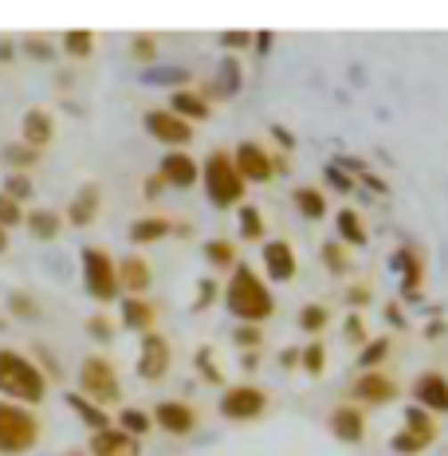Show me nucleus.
<instances>
[{"label": "nucleus", "instance_id": "1", "mask_svg": "<svg viewBox=\"0 0 448 456\" xmlns=\"http://www.w3.org/2000/svg\"><path fill=\"white\" fill-rule=\"evenodd\" d=\"M224 299H228V311H232L240 322H248V327L272 319V311H275L272 291L264 288V280L248 268V264H236V268H232V280H228Z\"/></svg>", "mask_w": 448, "mask_h": 456}, {"label": "nucleus", "instance_id": "2", "mask_svg": "<svg viewBox=\"0 0 448 456\" xmlns=\"http://www.w3.org/2000/svg\"><path fill=\"white\" fill-rule=\"evenodd\" d=\"M0 394L12 405H40L47 394V378L32 358L16 354V350H0Z\"/></svg>", "mask_w": 448, "mask_h": 456}, {"label": "nucleus", "instance_id": "3", "mask_svg": "<svg viewBox=\"0 0 448 456\" xmlns=\"http://www.w3.org/2000/svg\"><path fill=\"white\" fill-rule=\"evenodd\" d=\"M201 177H205V193H208V201H213L216 208H232V205H240V197H244V177L236 174L232 154H228V150H213V154L205 158Z\"/></svg>", "mask_w": 448, "mask_h": 456}, {"label": "nucleus", "instance_id": "4", "mask_svg": "<svg viewBox=\"0 0 448 456\" xmlns=\"http://www.w3.org/2000/svg\"><path fill=\"white\" fill-rule=\"evenodd\" d=\"M36 441H40V421L24 405L0 402V452L20 456L28 449H36Z\"/></svg>", "mask_w": 448, "mask_h": 456}, {"label": "nucleus", "instance_id": "5", "mask_svg": "<svg viewBox=\"0 0 448 456\" xmlns=\"http://www.w3.org/2000/svg\"><path fill=\"white\" fill-rule=\"evenodd\" d=\"M83 288L99 303H110L118 296V264L107 248H83Z\"/></svg>", "mask_w": 448, "mask_h": 456}, {"label": "nucleus", "instance_id": "6", "mask_svg": "<svg viewBox=\"0 0 448 456\" xmlns=\"http://www.w3.org/2000/svg\"><path fill=\"white\" fill-rule=\"evenodd\" d=\"M79 394L99 405V410L102 405H114L122 397L118 374H114V366L107 358H87V362L79 366Z\"/></svg>", "mask_w": 448, "mask_h": 456}, {"label": "nucleus", "instance_id": "7", "mask_svg": "<svg viewBox=\"0 0 448 456\" xmlns=\"http://www.w3.org/2000/svg\"><path fill=\"white\" fill-rule=\"evenodd\" d=\"M268 410V394L260 386H228L221 397V413L228 421H256Z\"/></svg>", "mask_w": 448, "mask_h": 456}, {"label": "nucleus", "instance_id": "8", "mask_svg": "<svg viewBox=\"0 0 448 456\" xmlns=\"http://www.w3.org/2000/svg\"><path fill=\"white\" fill-rule=\"evenodd\" d=\"M232 166H236V174H240L244 182H268V177L275 174L272 154L260 146V142H240L236 154H232Z\"/></svg>", "mask_w": 448, "mask_h": 456}, {"label": "nucleus", "instance_id": "9", "mask_svg": "<svg viewBox=\"0 0 448 456\" xmlns=\"http://www.w3.org/2000/svg\"><path fill=\"white\" fill-rule=\"evenodd\" d=\"M166 374H169V342L161 338L158 330H150V335H142L138 378H146V382H161Z\"/></svg>", "mask_w": 448, "mask_h": 456}, {"label": "nucleus", "instance_id": "10", "mask_svg": "<svg viewBox=\"0 0 448 456\" xmlns=\"http://www.w3.org/2000/svg\"><path fill=\"white\" fill-rule=\"evenodd\" d=\"M142 122H146L150 138L166 142V146H189V138H193V126L185 118H177L174 110H150Z\"/></svg>", "mask_w": 448, "mask_h": 456}, {"label": "nucleus", "instance_id": "11", "mask_svg": "<svg viewBox=\"0 0 448 456\" xmlns=\"http://www.w3.org/2000/svg\"><path fill=\"white\" fill-rule=\"evenodd\" d=\"M154 272L142 256H122L118 260V291H126V299H142V291H150Z\"/></svg>", "mask_w": 448, "mask_h": 456}, {"label": "nucleus", "instance_id": "12", "mask_svg": "<svg viewBox=\"0 0 448 456\" xmlns=\"http://www.w3.org/2000/svg\"><path fill=\"white\" fill-rule=\"evenodd\" d=\"M154 425H161L169 436H185L197 429V410L189 402H161L154 410Z\"/></svg>", "mask_w": 448, "mask_h": 456}, {"label": "nucleus", "instance_id": "13", "mask_svg": "<svg viewBox=\"0 0 448 456\" xmlns=\"http://www.w3.org/2000/svg\"><path fill=\"white\" fill-rule=\"evenodd\" d=\"M201 177V166H197L193 158L185 154V150H169L166 158H161V182L174 185V189H189Z\"/></svg>", "mask_w": 448, "mask_h": 456}, {"label": "nucleus", "instance_id": "14", "mask_svg": "<svg viewBox=\"0 0 448 456\" xmlns=\"http://www.w3.org/2000/svg\"><path fill=\"white\" fill-rule=\"evenodd\" d=\"M413 397H417V405H421V410L448 413V378H444V374H436V370H428V374L417 378Z\"/></svg>", "mask_w": 448, "mask_h": 456}, {"label": "nucleus", "instance_id": "15", "mask_svg": "<svg viewBox=\"0 0 448 456\" xmlns=\"http://www.w3.org/2000/svg\"><path fill=\"white\" fill-rule=\"evenodd\" d=\"M264 268H268V275L272 280H280V283L295 280V272H299V264H295V248L288 240L264 244Z\"/></svg>", "mask_w": 448, "mask_h": 456}, {"label": "nucleus", "instance_id": "16", "mask_svg": "<svg viewBox=\"0 0 448 456\" xmlns=\"http://www.w3.org/2000/svg\"><path fill=\"white\" fill-rule=\"evenodd\" d=\"M138 441L130 433H122V429H102V433H94L91 436V456H138Z\"/></svg>", "mask_w": 448, "mask_h": 456}, {"label": "nucleus", "instance_id": "17", "mask_svg": "<svg viewBox=\"0 0 448 456\" xmlns=\"http://www.w3.org/2000/svg\"><path fill=\"white\" fill-rule=\"evenodd\" d=\"M330 429H335L338 441L358 444L362 436H366V417H362L358 405H338V410L330 413Z\"/></svg>", "mask_w": 448, "mask_h": 456}, {"label": "nucleus", "instance_id": "18", "mask_svg": "<svg viewBox=\"0 0 448 456\" xmlns=\"http://www.w3.org/2000/svg\"><path fill=\"white\" fill-rule=\"evenodd\" d=\"M354 394L362 397V402H370V405H386V402H394L397 397V386H394V378H386V374H362L358 382H354Z\"/></svg>", "mask_w": 448, "mask_h": 456}, {"label": "nucleus", "instance_id": "19", "mask_svg": "<svg viewBox=\"0 0 448 456\" xmlns=\"http://www.w3.org/2000/svg\"><path fill=\"white\" fill-rule=\"evenodd\" d=\"M158 322V307L146 299H122V327L130 330H142V335H150Z\"/></svg>", "mask_w": 448, "mask_h": 456}, {"label": "nucleus", "instance_id": "20", "mask_svg": "<svg viewBox=\"0 0 448 456\" xmlns=\"http://www.w3.org/2000/svg\"><path fill=\"white\" fill-rule=\"evenodd\" d=\"M20 126H24V142L32 150H44L47 142H52V134H55V122H52V114L47 110H28Z\"/></svg>", "mask_w": 448, "mask_h": 456}, {"label": "nucleus", "instance_id": "21", "mask_svg": "<svg viewBox=\"0 0 448 456\" xmlns=\"http://www.w3.org/2000/svg\"><path fill=\"white\" fill-rule=\"evenodd\" d=\"M94 216H99V185H83L79 193H75L71 208H68V221L75 228H87Z\"/></svg>", "mask_w": 448, "mask_h": 456}, {"label": "nucleus", "instance_id": "22", "mask_svg": "<svg viewBox=\"0 0 448 456\" xmlns=\"http://www.w3.org/2000/svg\"><path fill=\"white\" fill-rule=\"evenodd\" d=\"M63 228V216L55 213V208H32L28 213V232L40 236V240H55Z\"/></svg>", "mask_w": 448, "mask_h": 456}, {"label": "nucleus", "instance_id": "23", "mask_svg": "<svg viewBox=\"0 0 448 456\" xmlns=\"http://www.w3.org/2000/svg\"><path fill=\"white\" fill-rule=\"evenodd\" d=\"M68 405L75 413H79V421L83 425H91L94 433H102V429H110V417H107V410H99L94 402H87L83 394H68Z\"/></svg>", "mask_w": 448, "mask_h": 456}, {"label": "nucleus", "instance_id": "24", "mask_svg": "<svg viewBox=\"0 0 448 456\" xmlns=\"http://www.w3.org/2000/svg\"><path fill=\"white\" fill-rule=\"evenodd\" d=\"M169 224L166 216H142V221H134V228H130V240L134 244H154L161 240V236H169Z\"/></svg>", "mask_w": 448, "mask_h": 456}, {"label": "nucleus", "instance_id": "25", "mask_svg": "<svg viewBox=\"0 0 448 456\" xmlns=\"http://www.w3.org/2000/svg\"><path fill=\"white\" fill-rule=\"evenodd\" d=\"M169 102H174L169 110H174L177 118H185V122L189 118H208V102L201 99V94H193V91H177Z\"/></svg>", "mask_w": 448, "mask_h": 456}, {"label": "nucleus", "instance_id": "26", "mask_svg": "<svg viewBox=\"0 0 448 456\" xmlns=\"http://www.w3.org/2000/svg\"><path fill=\"white\" fill-rule=\"evenodd\" d=\"M36 158H40V150H32L28 142H12V146H4V161L12 166V174H28V166H36Z\"/></svg>", "mask_w": 448, "mask_h": 456}, {"label": "nucleus", "instance_id": "27", "mask_svg": "<svg viewBox=\"0 0 448 456\" xmlns=\"http://www.w3.org/2000/svg\"><path fill=\"white\" fill-rule=\"evenodd\" d=\"M338 232L346 244H366V224H362V216L354 208H342L338 213Z\"/></svg>", "mask_w": 448, "mask_h": 456}, {"label": "nucleus", "instance_id": "28", "mask_svg": "<svg viewBox=\"0 0 448 456\" xmlns=\"http://www.w3.org/2000/svg\"><path fill=\"white\" fill-rule=\"evenodd\" d=\"M63 52L75 55V60H87V55L94 52V36L87 32V28H71V32L63 36Z\"/></svg>", "mask_w": 448, "mask_h": 456}, {"label": "nucleus", "instance_id": "29", "mask_svg": "<svg viewBox=\"0 0 448 456\" xmlns=\"http://www.w3.org/2000/svg\"><path fill=\"white\" fill-rule=\"evenodd\" d=\"M295 205H299V213L311 216V221H319V216L327 213V197H322L319 189H299V193H295Z\"/></svg>", "mask_w": 448, "mask_h": 456}, {"label": "nucleus", "instance_id": "30", "mask_svg": "<svg viewBox=\"0 0 448 456\" xmlns=\"http://www.w3.org/2000/svg\"><path fill=\"white\" fill-rule=\"evenodd\" d=\"M405 429L409 433H417L421 441H433L436 436V425H433V417H428L421 405H413V410H405Z\"/></svg>", "mask_w": 448, "mask_h": 456}, {"label": "nucleus", "instance_id": "31", "mask_svg": "<svg viewBox=\"0 0 448 456\" xmlns=\"http://www.w3.org/2000/svg\"><path fill=\"white\" fill-rule=\"evenodd\" d=\"M150 425H154V417H150L146 410H122V413H118V429H122V433H130L134 441L150 429Z\"/></svg>", "mask_w": 448, "mask_h": 456}, {"label": "nucleus", "instance_id": "32", "mask_svg": "<svg viewBox=\"0 0 448 456\" xmlns=\"http://www.w3.org/2000/svg\"><path fill=\"white\" fill-rule=\"evenodd\" d=\"M205 260L216 264V268H236V248H232V240H208V244H205Z\"/></svg>", "mask_w": 448, "mask_h": 456}, {"label": "nucleus", "instance_id": "33", "mask_svg": "<svg viewBox=\"0 0 448 456\" xmlns=\"http://www.w3.org/2000/svg\"><path fill=\"white\" fill-rule=\"evenodd\" d=\"M240 232L248 236V240H260V236H264V216H260V208H252V205L240 208Z\"/></svg>", "mask_w": 448, "mask_h": 456}, {"label": "nucleus", "instance_id": "34", "mask_svg": "<svg viewBox=\"0 0 448 456\" xmlns=\"http://www.w3.org/2000/svg\"><path fill=\"white\" fill-rule=\"evenodd\" d=\"M402 264H405V296L413 299L417 296V283H421V260H417V252H402Z\"/></svg>", "mask_w": 448, "mask_h": 456}, {"label": "nucleus", "instance_id": "35", "mask_svg": "<svg viewBox=\"0 0 448 456\" xmlns=\"http://www.w3.org/2000/svg\"><path fill=\"white\" fill-rule=\"evenodd\" d=\"M4 197H12L16 205H20L24 197H32V177H28V174H8V182H4Z\"/></svg>", "mask_w": 448, "mask_h": 456}, {"label": "nucleus", "instance_id": "36", "mask_svg": "<svg viewBox=\"0 0 448 456\" xmlns=\"http://www.w3.org/2000/svg\"><path fill=\"white\" fill-rule=\"evenodd\" d=\"M327 319H330V311L322 307V303H311V307L299 311V322H303L307 330H322V327H327Z\"/></svg>", "mask_w": 448, "mask_h": 456}, {"label": "nucleus", "instance_id": "37", "mask_svg": "<svg viewBox=\"0 0 448 456\" xmlns=\"http://www.w3.org/2000/svg\"><path fill=\"white\" fill-rule=\"evenodd\" d=\"M24 221V208L12 201V197H4L0 193V228H16Z\"/></svg>", "mask_w": 448, "mask_h": 456}, {"label": "nucleus", "instance_id": "38", "mask_svg": "<svg viewBox=\"0 0 448 456\" xmlns=\"http://www.w3.org/2000/svg\"><path fill=\"white\" fill-rule=\"evenodd\" d=\"M425 444H428V441H421V436H417V433H409V429H402V433L394 436V449L402 452V456H413V452H421Z\"/></svg>", "mask_w": 448, "mask_h": 456}, {"label": "nucleus", "instance_id": "39", "mask_svg": "<svg viewBox=\"0 0 448 456\" xmlns=\"http://www.w3.org/2000/svg\"><path fill=\"white\" fill-rule=\"evenodd\" d=\"M386 350H389V338H378V342H370V346L366 350H362V366H378L381 362V358H386Z\"/></svg>", "mask_w": 448, "mask_h": 456}, {"label": "nucleus", "instance_id": "40", "mask_svg": "<svg viewBox=\"0 0 448 456\" xmlns=\"http://www.w3.org/2000/svg\"><path fill=\"white\" fill-rule=\"evenodd\" d=\"M322 358H327V350H322L319 342H311V346L303 350V366H307V374H322Z\"/></svg>", "mask_w": 448, "mask_h": 456}, {"label": "nucleus", "instance_id": "41", "mask_svg": "<svg viewBox=\"0 0 448 456\" xmlns=\"http://www.w3.org/2000/svg\"><path fill=\"white\" fill-rule=\"evenodd\" d=\"M87 330H91V335L99 338V342H110V335H114V330H110V319H102V315H94V319L87 322Z\"/></svg>", "mask_w": 448, "mask_h": 456}, {"label": "nucleus", "instance_id": "42", "mask_svg": "<svg viewBox=\"0 0 448 456\" xmlns=\"http://www.w3.org/2000/svg\"><path fill=\"white\" fill-rule=\"evenodd\" d=\"M154 52H158V47H154V40H150V36H138V40H134V60L150 63V60H154Z\"/></svg>", "mask_w": 448, "mask_h": 456}, {"label": "nucleus", "instance_id": "43", "mask_svg": "<svg viewBox=\"0 0 448 456\" xmlns=\"http://www.w3.org/2000/svg\"><path fill=\"white\" fill-rule=\"evenodd\" d=\"M322 260L330 264V272H346V260H342V248H338V244H330V248H322Z\"/></svg>", "mask_w": 448, "mask_h": 456}, {"label": "nucleus", "instance_id": "44", "mask_svg": "<svg viewBox=\"0 0 448 456\" xmlns=\"http://www.w3.org/2000/svg\"><path fill=\"white\" fill-rule=\"evenodd\" d=\"M208 354H213V350H201V354H197V366L208 374V382H221V370L213 366V358H208Z\"/></svg>", "mask_w": 448, "mask_h": 456}, {"label": "nucleus", "instance_id": "45", "mask_svg": "<svg viewBox=\"0 0 448 456\" xmlns=\"http://www.w3.org/2000/svg\"><path fill=\"white\" fill-rule=\"evenodd\" d=\"M346 338H350V342H362V338H366V327H362V315H350V319H346Z\"/></svg>", "mask_w": 448, "mask_h": 456}, {"label": "nucleus", "instance_id": "46", "mask_svg": "<svg viewBox=\"0 0 448 456\" xmlns=\"http://www.w3.org/2000/svg\"><path fill=\"white\" fill-rule=\"evenodd\" d=\"M28 55H36V60H52V44H44V40H28Z\"/></svg>", "mask_w": 448, "mask_h": 456}, {"label": "nucleus", "instance_id": "47", "mask_svg": "<svg viewBox=\"0 0 448 456\" xmlns=\"http://www.w3.org/2000/svg\"><path fill=\"white\" fill-rule=\"evenodd\" d=\"M12 315H36V303L24 296H12Z\"/></svg>", "mask_w": 448, "mask_h": 456}, {"label": "nucleus", "instance_id": "48", "mask_svg": "<svg viewBox=\"0 0 448 456\" xmlns=\"http://www.w3.org/2000/svg\"><path fill=\"white\" fill-rule=\"evenodd\" d=\"M236 342H240V346H256V342H260V330H256V327H240V330H236Z\"/></svg>", "mask_w": 448, "mask_h": 456}, {"label": "nucleus", "instance_id": "49", "mask_svg": "<svg viewBox=\"0 0 448 456\" xmlns=\"http://www.w3.org/2000/svg\"><path fill=\"white\" fill-rule=\"evenodd\" d=\"M161 189H166V182H161V174H158V177H146V197H158Z\"/></svg>", "mask_w": 448, "mask_h": 456}, {"label": "nucleus", "instance_id": "50", "mask_svg": "<svg viewBox=\"0 0 448 456\" xmlns=\"http://www.w3.org/2000/svg\"><path fill=\"white\" fill-rule=\"evenodd\" d=\"M208 299H213V283H201V299H197V307H208Z\"/></svg>", "mask_w": 448, "mask_h": 456}, {"label": "nucleus", "instance_id": "51", "mask_svg": "<svg viewBox=\"0 0 448 456\" xmlns=\"http://www.w3.org/2000/svg\"><path fill=\"white\" fill-rule=\"evenodd\" d=\"M366 299H370L366 288H354V291H350V303H366Z\"/></svg>", "mask_w": 448, "mask_h": 456}, {"label": "nucleus", "instance_id": "52", "mask_svg": "<svg viewBox=\"0 0 448 456\" xmlns=\"http://www.w3.org/2000/svg\"><path fill=\"white\" fill-rule=\"evenodd\" d=\"M228 44L240 47V44H248V36H244V32H232V36H228Z\"/></svg>", "mask_w": 448, "mask_h": 456}, {"label": "nucleus", "instance_id": "53", "mask_svg": "<svg viewBox=\"0 0 448 456\" xmlns=\"http://www.w3.org/2000/svg\"><path fill=\"white\" fill-rule=\"evenodd\" d=\"M8 252V228H0V256Z\"/></svg>", "mask_w": 448, "mask_h": 456}, {"label": "nucleus", "instance_id": "54", "mask_svg": "<svg viewBox=\"0 0 448 456\" xmlns=\"http://www.w3.org/2000/svg\"><path fill=\"white\" fill-rule=\"evenodd\" d=\"M0 60H12V44H0Z\"/></svg>", "mask_w": 448, "mask_h": 456}]
</instances>
